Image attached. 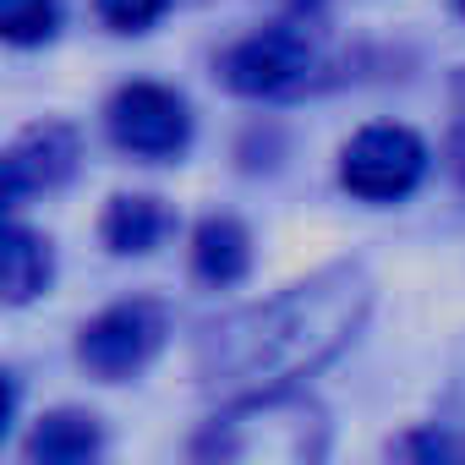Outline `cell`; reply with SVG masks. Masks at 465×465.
<instances>
[{
  "label": "cell",
  "instance_id": "7a4b0ae2",
  "mask_svg": "<svg viewBox=\"0 0 465 465\" xmlns=\"http://www.w3.org/2000/svg\"><path fill=\"white\" fill-rule=\"evenodd\" d=\"M323 443H329L323 411L296 389H269L230 400V411L213 416V427L192 443V454L242 465H307L323 454Z\"/></svg>",
  "mask_w": 465,
  "mask_h": 465
},
{
  "label": "cell",
  "instance_id": "7c38bea8",
  "mask_svg": "<svg viewBox=\"0 0 465 465\" xmlns=\"http://www.w3.org/2000/svg\"><path fill=\"white\" fill-rule=\"evenodd\" d=\"M61 28V0H0V39L6 45H45Z\"/></svg>",
  "mask_w": 465,
  "mask_h": 465
},
{
  "label": "cell",
  "instance_id": "9c48e42d",
  "mask_svg": "<svg viewBox=\"0 0 465 465\" xmlns=\"http://www.w3.org/2000/svg\"><path fill=\"white\" fill-rule=\"evenodd\" d=\"M252 263V242L236 219H203L192 236V274L203 285H236Z\"/></svg>",
  "mask_w": 465,
  "mask_h": 465
},
{
  "label": "cell",
  "instance_id": "4fadbf2b",
  "mask_svg": "<svg viewBox=\"0 0 465 465\" xmlns=\"http://www.w3.org/2000/svg\"><path fill=\"white\" fill-rule=\"evenodd\" d=\"M94 6H99V17H104L115 34H143V28L170 6V0H94Z\"/></svg>",
  "mask_w": 465,
  "mask_h": 465
},
{
  "label": "cell",
  "instance_id": "3957f363",
  "mask_svg": "<svg viewBox=\"0 0 465 465\" xmlns=\"http://www.w3.org/2000/svg\"><path fill=\"white\" fill-rule=\"evenodd\" d=\"M427 175V143L411 126H367L340 153V181L361 203H400Z\"/></svg>",
  "mask_w": 465,
  "mask_h": 465
},
{
  "label": "cell",
  "instance_id": "ba28073f",
  "mask_svg": "<svg viewBox=\"0 0 465 465\" xmlns=\"http://www.w3.org/2000/svg\"><path fill=\"white\" fill-rule=\"evenodd\" d=\"M55 274V258H50V242L34 236V230H17V224H0V302H34Z\"/></svg>",
  "mask_w": 465,
  "mask_h": 465
},
{
  "label": "cell",
  "instance_id": "8fae6325",
  "mask_svg": "<svg viewBox=\"0 0 465 465\" xmlns=\"http://www.w3.org/2000/svg\"><path fill=\"white\" fill-rule=\"evenodd\" d=\"M28 454L45 460V465H77V460L99 454V421L83 416V411H55L34 427Z\"/></svg>",
  "mask_w": 465,
  "mask_h": 465
},
{
  "label": "cell",
  "instance_id": "277c9868",
  "mask_svg": "<svg viewBox=\"0 0 465 465\" xmlns=\"http://www.w3.org/2000/svg\"><path fill=\"white\" fill-rule=\"evenodd\" d=\"M159 345H164V312H159L153 302H115V307H104V312L83 329L77 356H83V367H88L94 378L121 383V378L143 372Z\"/></svg>",
  "mask_w": 465,
  "mask_h": 465
},
{
  "label": "cell",
  "instance_id": "9a60e30c",
  "mask_svg": "<svg viewBox=\"0 0 465 465\" xmlns=\"http://www.w3.org/2000/svg\"><path fill=\"white\" fill-rule=\"evenodd\" d=\"M12 405H17V394H12L6 378H0V432H6V421H12Z\"/></svg>",
  "mask_w": 465,
  "mask_h": 465
},
{
  "label": "cell",
  "instance_id": "30bf717a",
  "mask_svg": "<svg viewBox=\"0 0 465 465\" xmlns=\"http://www.w3.org/2000/svg\"><path fill=\"white\" fill-rule=\"evenodd\" d=\"M99 230L110 252H153L170 230V208L159 197H110Z\"/></svg>",
  "mask_w": 465,
  "mask_h": 465
},
{
  "label": "cell",
  "instance_id": "5bb4252c",
  "mask_svg": "<svg viewBox=\"0 0 465 465\" xmlns=\"http://www.w3.org/2000/svg\"><path fill=\"white\" fill-rule=\"evenodd\" d=\"M449 164H454V175L465 181V104H460V121H454V143H449Z\"/></svg>",
  "mask_w": 465,
  "mask_h": 465
},
{
  "label": "cell",
  "instance_id": "2e32d148",
  "mask_svg": "<svg viewBox=\"0 0 465 465\" xmlns=\"http://www.w3.org/2000/svg\"><path fill=\"white\" fill-rule=\"evenodd\" d=\"M460 12H465V0H460Z\"/></svg>",
  "mask_w": 465,
  "mask_h": 465
},
{
  "label": "cell",
  "instance_id": "8992f818",
  "mask_svg": "<svg viewBox=\"0 0 465 465\" xmlns=\"http://www.w3.org/2000/svg\"><path fill=\"white\" fill-rule=\"evenodd\" d=\"M219 72L247 99H274V94H291L312 72V45L302 28H263L230 50Z\"/></svg>",
  "mask_w": 465,
  "mask_h": 465
},
{
  "label": "cell",
  "instance_id": "52a82bcc",
  "mask_svg": "<svg viewBox=\"0 0 465 465\" xmlns=\"http://www.w3.org/2000/svg\"><path fill=\"white\" fill-rule=\"evenodd\" d=\"M77 164V137L66 126H34L23 132L6 153H0V224H6V213L34 197V192H50L72 175Z\"/></svg>",
  "mask_w": 465,
  "mask_h": 465
},
{
  "label": "cell",
  "instance_id": "5b68a950",
  "mask_svg": "<svg viewBox=\"0 0 465 465\" xmlns=\"http://www.w3.org/2000/svg\"><path fill=\"white\" fill-rule=\"evenodd\" d=\"M104 126H110V143L137 159H170L192 137L186 104L159 83H126L104 110Z\"/></svg>",
  "mask_w": 465,
  "mask_h": 465
},
{
  "label": "cell",
  "instance_id": "6da1fadb",
  "mask_svg": "<svg viewBox=\"0 0 465 465\" xmlns=\"http://www.w3.org/2000/svg\"><path fill=\"white\" fill-rule=\"evenodd\" d=\"M372 307V280L361 263L318 269L302 285H285L269 302H252L203 329L197 383L219 400H247L269 389H296L329 356L351 345Z\"/></svg>",
  "mask_w": 465,
  "mask_h": 465
}]
</instances>
